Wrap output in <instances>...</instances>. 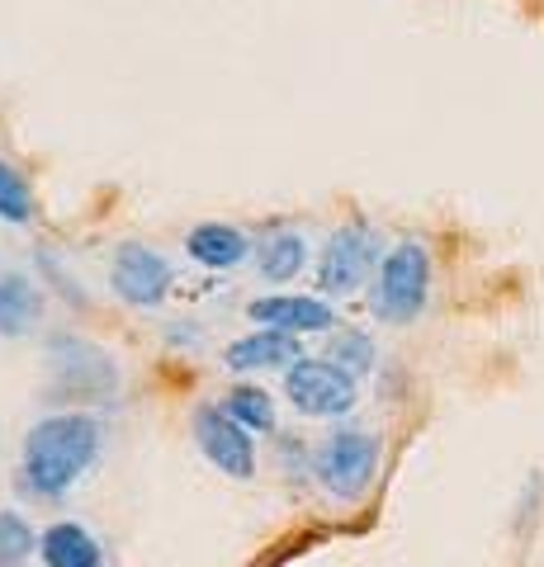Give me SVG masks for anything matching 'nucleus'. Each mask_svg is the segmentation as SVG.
<instances>
[{
    "label": "nucleus",
    "instance_id": "f8f14e48",
    "mask_svg": "<svg viewBox=\"0 0 544 567\" xmlns=\"http://www.w3.org/2000/svg\"><path fill=\"white\" fill-rule=\"evenodd\" d=\"M39 558H43V567H104L100 539L76 520H52L43 529Z\"/></svg>",
    "mask_w": 544,
    "mask_h": 567
},
{
    "label": "nucleus",
    "instance_id": "2eb2a0df",
    "mask_svg": "<svg viewBox=\"0 0 544 567\" xmlns=\"http://www.w3.org/2000/svg\"><path fill=\"white\" fill-rule=\"evenodd\" d=\"M33 218H39V199H33L29 175L0 156V223L24 227V223H33Z\"/></svg>",
    "mask_w": 544,
    "mask_h": 567
},
{
    "label": "nucleus",
    "instance_id": "9b49d317",
    "mask_svg": "<svg viewBox=\"0 0 544 567\" xmlns=\"http://www.w3.org/2000/svg\"><path fill=\"white\" fill-rule=\"evenodd\" d=\"M48 312L43 289L20 270H0V341H20V336L39 331Z\"/></svg>",
    "mask_w": 544,
    "mask_h": 567
},
{
    "label": "nucleus",
    "instance_id": "423d86ee",
    "mask_svg": "<svg viewBox=\"0 0 544 567\" xmlns=\"http://www.w3.org/2000/svg\"><path fill=\"white\" fill-rule=\"evenodd\" d=\"M379 275V237L365 223H346L322 241V260H318V289L327 298H346L360 293V284Z\"/></svg>",
    "mask_w": 544,
    "mask_h": 567
},
{
    "label": "nucleus",
    "instance_id": "f03ea898",
    "mask_svg": "<svg viewBox=\"0 0 544 567\" xmlns=\"http://www.w3.org/2000/svg\"><path fill=\"white\" fill-rule=\"evenodd\" d=\"M427 298H431V251L421 241H398L393 251L379 260V275L370 289L374 317L389 327H408L421 317Z\"/></svg>",
    "mask_w": 544,
    "mask_h": 567
},
{
    "label": "nucleus",
    "instance_id": "6e6552de",
    "mask_svg": "<svg viewBox=\"0 0 544 567\" xmlns=\"http://www.w3.org/2000/svg\"><path fill=\"white\" fill-rule=\"evenodd\" d=\"M247 317L270 331H285V336H312V331H337V308L327 298H312V293H270V298H252Z\"/></svg>",
    "mask_w": 544,
    "mask_h": 567
},
{
    "label": "nucleus",
    "instance_id": "0eeeda50",
    "mask_svg": "<svg viewBox=\"0 0 544 567\" xmlns=\"http://www.w3.org/2000/svg\"><path fill=\"white\" fill-rule=\"evenodd\" d=\"M175 284V265L156 251V246H143V241H124L110 260V289L114 298H124L129 308H156L166 303Z\"/></svg>",
    "mask_w": 544,
    "mask_h": 567
},
{
    "label": "nucleus",
    "instance_id": "f257e3e1",
    "mask_svg": "<svg viewBox=\"0 0 544 567\" xmlns=\"http://www.w3.org/2000/svg\"><path fill=\"white\" fill-rule=\"evenodd\" d=\"M100 450H104V425L91 412H52L33 421L20 445L24 487L43 496V502H58L95 468Z\"/></svg>",
    "mask_w": 544,
    "mask_h": 567
},
{
    "label": "nucleus",
    "instance_id": "7ed1b4c3",
    "mask_svg": "<svg viewBox=\"0 0 544 567\" xmlns=\"http://www.w3.org/2000/svg\"><path fill=\"white\" fill-rule=\"evenodd\" d=\"M312 473H318L322 492H331L337 502H360L379 473V435L360 431V425L331 431L312 454Z\"/></svg>",
    "mask_w": 544,
    "mask_h": 567
},
{
    "label": "nucleus",
    "instance_id": "dca6fc26",
    "mask_svg": "<svg viewBox=\"0 0 544 567\" xmlns=\"http://www.w3.org/2000/svg\"><path fill=\"white\" fill-rule=\"evenodd\" d=\"M43 544V529H33L20 511H0V567H24Z\"/></svg>",
    "mask_w": 544,
    "mask_h": 567
},
{
    "label": "nucleus",
    "instance_id": "39448f33",
    "mask_svg": "<svg viewBox=\"0 0 544 567\" xmlns=\"http://www.w3.org/2000/svg\"><path fill=\"white\" fill-rule=\"evenodd\" d=\"M189 435H195L199 454L223 477H233V483L256 477V440H252L247 425H237L223 412V402H199L195 412H189Z\"/></svg>",
    "mask_w": 544,
    "mask_h": 567
},
{
    "label": "nucleus",
    "instance_id": "1a4fd4ad",
    "mask_svg": "<svg viewBox=\"0 0 544 567\" xmlns=\"http://www.w3.org/2000/svg\"><path fill=\"white\" fill-rule=\"evenodd\" d=\"M298 360H304V350H298V336L270 331V327H256L247 336H237V341L223 350V364L233 369V374H256V369H289Z\"/></svg>",
    "mask_w": 544,
    "mask_h": 567
},
{
    "label": "nucleus",
    "instance_id": "4468645a",
    "mask_svg": "<svg viewBox=\"0 0 544 567\" xmlns=\"http://www.w3.org/2000/svg\"><path fill=\"white\" fill-rule=\"evenodd\" d=\"M223 412L233 416L237 425H247L252 435H270L275 425H279L275 398L266 393V388H256V383H233V388H227V398H223Z\"/></svg>",
    "mask_w": 544,
    "mask_h": 567
},
{
    "label": "nucleus",
    "instance_id": "9d476101",
    "mask_svg": "<svg viewBox=\"0 0 544 567\" xmlns=\"http://www.w3.org/2000/svg\"><path fill=\"white\" fill-rule=\"evenodd\" d=\"M185 256L204 270H237L242 260L256 256V241L233 223H199L185 237Z\"/></svg>",
    "mask_w": 544,
    "mask_h": 567
},
{
    "label": "nucleus",
    "instance_id": "ddd939ff",
    "mask_svg": "<svg viewBox=\"0 0 544 567\" xmlns=\"http://www.w3.org/2000/svg\"><path fill=\"white\" fill-rule=\"evenodd\" d=\"M304 265H308V241H304V233H294V227H275V233H266L256 241V270H260V279L289 284V279L304 275Z\"/></svg>",
    "mask_w": 544,
    "mask_h": 567
},
{
    "label": "nucleus",
    "instance_id": "f3484780",
    "mask_svg": "<svg viewBox=\"0 0 544 567\" xmlns=\"http://www.w3.org/2000/svg\"><path fill=\"white\" fill-rule=\"evenodd\" d=\"M327 360L360 379V374H370L374 369V341L365 331H337L331 336V346H327Z\"/></svg>",
    "mask_w": 544,
    "mask_h": 567
},
{
    "label": "nucleus",
    "instance_id": "20e7f679",
    "mask_svg": "<svg viewBox=\"0 0 544 567\" xmlns=\"http://www.w3.org/2000/svg\"><path fill=\"white\" fill-rule=\"evenodd\" d=\"M285 398L298 406L304 416H318V421H337L350 416L360 402V383L356 374H346L341 364H331L327 354L322 360H298L285 369Z\"/></svg>",
    "mask_w": 544,
    "mask_h": 567
}]
</instances>
